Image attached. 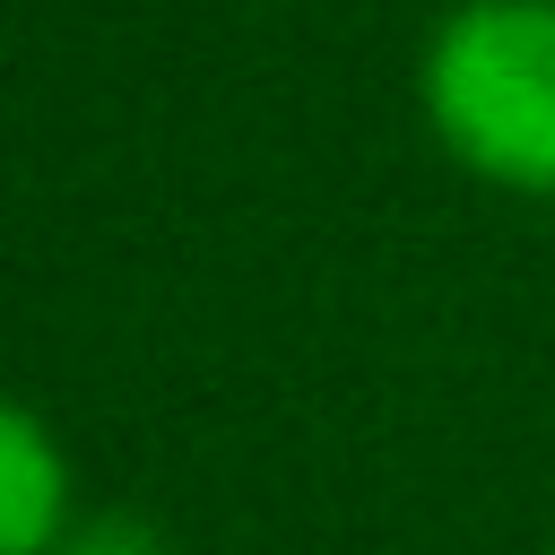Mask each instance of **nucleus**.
I'll return each instance as SVG.
<instances>
[{"mask_svg":"<svg viewBox=\"0 0 555 555\" xmlns=\"http://www.w3.org/2000/svg\"><path fill=\"white\" fill-rule=\"evenodd\" d=\"M434 147L512 199H555V0H460L416 52Z\"/></svg>","mask_w":555,"mask_h":555,"instance_id":"obj_1","label":"nucleus"},{"mask_svg":"<svg viewBox=\"0 0 555 555\" xmlns=\"http://www.w3.org/2000/svg\"><path fill=\"white\" fill-rule=\"evenodd\" d=\"M78 520V477L61 434L0 390V555H52Z\"/></svg>","mask_w":555,"mask_h":555,"instance_id":"obj_2","label":"nucleus"},{"mask_svg":"<svg viewBox=\"0 0 555 555\" xmlns=\"http://www.w3.org/2000/svg\"><path fill=\"white\" fill-rule=\"evenodd\" d=\"M52 555H173V546H165V529H156L147 512L104 503V512H78V520H69V538H61Z\"/></svg>","mask_w":555,"mask_h":555,"instance_id":"obj_3","label":"nucleus"}]
</instances>
